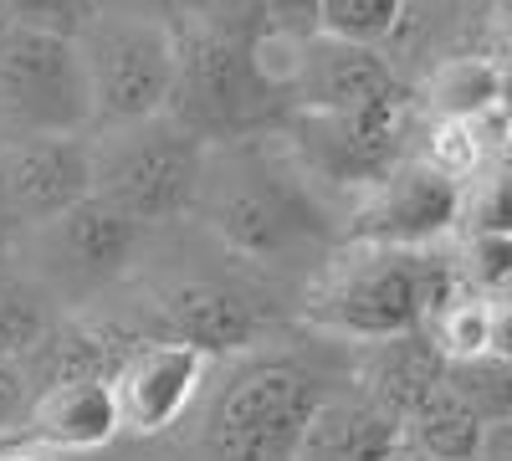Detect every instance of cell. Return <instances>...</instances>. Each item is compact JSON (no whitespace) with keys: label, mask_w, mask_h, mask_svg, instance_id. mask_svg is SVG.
<instances>
[{"label":"cell","mask_w":512,"mask_h":461,"mask_svg":"<svg viewBox=\"0 0 512 461\" xmlns=\"http://www.w3.org/2000/svg\"><path fill=\"white\" fill-rule=\"evenodd\" d=\"M6 11H11V26L21 31L82 41L98 21V0H6Z\"/></svg>","instance_id":"d4e9b609"},{"label":"cell","mask_w":512,"mask_h":461,"mask_svg":"<svg viewBox=\"0 0 512 461\" xmlns=\"http://www.w3.org/2000/svg\"><path fill=\"white\" fill-rule=\"evenodd\" d=\"M446 390L477 415L482 426L512 421V359L502 354H477V359H451Z\"/></svg>","instance_id":"ffe728a7"},{"label":"cell","mask_w":512,"mask_h":461,"mask_svg":"<svg viewBox=\"0 0 512 461\" xmlns=\"http://www.w3.org/2000/svg\"><path fill=\"white\" fill-rule=\"evenodd\" d=\"M0 461H62V451H52L36 436H11L6 446H0Z\"/></svg>","instance_id":"f546056e"},{"label":"cell","mask_w":512,"mask_h":461,"mask_svg":"<svg viewBox=\"0 0 512 461\" xmlns=\"http://www.w3.org/2000/svg\"><path fill=\"white\" fill-rule=\"evenodd\" d=\"M405 6L410 0H323V36L379 47L405 26Z\"/></svg>","instance_id":"603a6c76"},{"label":"cell","mask_w":512,"mask_h":461,"mask_svg":"<svg viewBox=\"0 0 512 461\" xmlns=\"http://www.w3.org/2000/svg\"><path fill=\"white\" fill-rule=\"evenodd\" d=\"M390 461H431V456H425V451H415V446H410V441H400V446H395V456H390Z\"/></svg>","instance_id":"d6a6232c"},{"label":"cell","mask_w":512,"mask_h":461,"mask_svg":"<svg viewBox=\"0 0 512 461\" xmlns=\"http://www.w3.org/2000/svg\"><path fill=\"white\" fill-rule=\"evenodd\" d=\"M123 431V405L113 380H67L41 390L31 415H26V436L47 441L52 451H98Z\"/></svg>","instance_id":"9a60e30c"},{"label":"cell","mask_w":512,"mask_h":461,"mask_svg":"<svg viewBox=\"0 0 512 461\" xmlns=\"http://www.w3.org/2000/svg\"><path fill=\"white\" fill-rule=\"evenodd\" d=\"M175 31L216 36V41H241V47H262L272 31L267 0H180Z\"/></svg>","instance_id":"7402d4cb"},{"label":"cell","mask_w":512,"mask_h":461,"mask_svg":"<svg viewBox=\"0 0 512 461\" xmlns=\"http://www.w3.org/2000/svg\"><path fill=\"white\" fill-rule=\"evenodd\" d=\"M93 195H98V144L88 134L21 139L0 154V226L47 231Z\"/></svg>","instance_id":"9c48e42d"},{"label":"cell","mask_w":512,"mask_h":461,"mask_svg":"<svg viewBox=\"0 0 512 461\" xmlns=\"http://www.w3.org/2000/svg\"><path fill=\"white\" fill-rule=\"evenodd\" d=\"M400 441H405V426L395 415H384L374 400H364L359 390L323 395L297 461H390Z\"/></svg>","instance_id":"2e32d148"},{"label":"cell","mask_w":512,"mask_h":461,"mask_svg":"<svg viewBox=\"0 0 512 461\" xmlns=\"http://www.w3.org/2000/svg\"><path fill=\"white\" fill-rule=\"evenodd\" d=\"M159 318L169 328V339L195 344L200 354H241L267 333L272 308H262V298L236 282L190 277L159 298Z\"/></svg>","instance_id":"4fadbf2b"},{"label":"cell","mask_w":512,"mask_h":461,"mask_svg":"<svg viewBox=\"0 0 512 461\" xmlns=\"http://www.w3.org/2000/svg\"><path fill=\"white\" fill-rule=\"evenodd\" d=\"M482 461H512V421H502V426H487Z\"/></svg>","instance_id":"1f68e13d"},{"label":"cell","mask_w":512,"mask_h":461,"mask_svg":"<svg viewBox=\"0 0 512 461\" xmlns=\"http://www.w3.org/2000/svg\"><path fill=\"white\" fill-rule=\"evenodd\" d=\"M139 241H144V226L134 216H123L118 205H108L103 195L82 200L77 211H67L47 231H36V251L47 262V287L62 282L72 292H98L118 282L128 262H134Z\"/></svg>","instance_id":"8fae6325"},{"label":"cell","mask_w":512,"mask_h":461,"mask_svg":"<svg viewBox=\"0 0 512 461\" xmlns=\"http://www.w3.org/2000/svg\"><path fill=\"white\" fill-rule=\"evenodd\" d=\"M502 93H507V77L482 57H456L431 77V103L441 123H477L492 108H502Z\"/></svg>","instance_id":"d6986e66"},{"label":"cell","mask_w":512,"mask_h":461,"mask_svg":"<svg viewBox=\"0 0 512 461\" xmlns=\"http://www.w3.org/2000/svg\"><path fill=\"white\" fill-rule=\"evenodd\" d=\"M461 205H466V185L456 175H446L436 159L410 154L374 190H364L354 200L349 241L431 251L446 231L461 226Z\"/></svg>","instance_id":"ba28073f"},{"label":"cell","mask_w":512,"mask_h":461,"mask_svg":"<svg viewBox=\"0 0 512 461\" xmlns=\"http://www.w3.org/2000/svg\"><path fill=\"white\" fill-rule=\"evenodd\" d=\"M77 47H82V62H88V82H93V118L103 129H134V123L169 113L175 72H180L175 26L98 16Z\"/></svg>","instance_id":"52a82bcc"},{"label":"cell","mask_w":512,"mask_h":461,"mask_svg":"<svg viewBox=\"0 0 512 461\" xmlns=\"http://www.w3.org/2000/svg\"><path fill=\"white\" fill-rule=\"evenodd\" d=\"M175 41H180V72L169 118H180L210 149L287 134L297 113L303 41L267 36L262 47H241V41H216L195 31H175Z\"/></svg>","instance_id":"6da1fadb"},{"label":"cell","mask_w":512,"mask_h":461,"mask_svg":"<svg viewBox=\"0 0 512 461\" xmlns=\"http://www.w3.org/2000/svg\"><path fill=\"white\" fill-rule=\"evenodd\" d=\"M205 170L210 144L169 113L134 129H108V144H98V195L144 231L200 211Z\"/></svg>","instance_id":"277c9868"},{"label":"cell","mask_w":512,"mask_h":461,"mask_svg":"<svg viewBox=\"0 0 512 461\" xmlns=\"http://www.w3.org/2000/svg\"><path fill=\"white\" fill-rule=\"evenodd\" d=\"M200 216L246 262H282L333 241V221L313 195V175L267 139L210 149Z\"/></svg>","instance_id":"7a4b0ae2"},{"label":"cell","mask_w":512,"mask_h":461,"mask_svg":"<svg viewBox=\"0 0 512 461\" xmlns=\"http://www.w3.org/2000/svg\"><path fill=\"white\" fill-rule=\"evenodd\" d=\"M6 441H11V436H0V446H6Z\"/></svg>","instance_id":"74e56055"},{"label":"cell","mask_w":512,"mask_h":461,"mask_svg":"<svg viewBox=\"0 0 512 461\" xmlns=\"http://www.w3.org/2000/svg\"><path fill=\"white\" fill-rule=\"evenodd\" d=\"M405 441H410L415 451H425L431 461H482L487 426H482L451 390H436V395L405 421Z\"/></svg>","instance_id":"ac0fdd59"},{"label":"cell","mask_w":512,"mask_h":461,"mask_svg":"<svg viewBox=\"0 0 512 461\" xmlns=\"http://www.w3.org/2000/svg\"><path fill=\"white\" fill-rule=\"evenodd\" d=\"M446 369L451 359L420 328V333H400V339H384V344H364L354 380L364 400H374L384 415H395L405 426L436 390H446Z\"/></svg>","instance_id":"5bb4252c"},{"label":"cell","mask_w":512,"mask_h":461,"mask_svg":"<svg viewBox=\"0 0 512 461\" xmlns=\"http://www.w3.org/2000/svg\"><path fill=\"white\" fill-rule=\"evenodd\" d=\"M205 364L195 344L180 339H149L134 359L118 369V405H123V431L134 436H164L169 426H180V415L205 385Z\"/></svg>","instance_id":"7c38bea8"},{"label":"cell","mask_w":512,"mask_h":461,"mask_svg":"<svg viewBox=\"0 0 512 461\" xmlns=\"http://www.w3.org/2000/svg\"><path fill=\"white\" fill-rule=\"evenodd\" d=\"M497 303H512V282H507V287L497 292Z\"/></svg>","instance_id":"d590c367"},{"label":"cell","mask_w":512,"mask_h":461,"mask_svg":"<svg viewBox=\"0 0 512 461\" xmlns=\"http://www.w3.org/2000/svg\"><path fill=\"white\" fill-rule=\"evenodd\" d=\"M461 231L466 236H512V159L487 164L477 180H466Z\"/></svg>","instance_id":"cb8c5ba5"},{"label":"cell","mask_w":512,"mask_h":461,"mask_svg":"<svg viewBox=\"0 0 512 461\" xmlns=\"http://www.w3.org/2000/svg\"><path fill=\"white\" fill-rule=\"evenodd\" d=\"M456 287H466V277L436 246L415 251L349 241V251H338V262H328L323 282L313 287L308 318L344 339L384 344L400 333H420Z\"/></svg>","instance_id":"3957f363"},{"label":"cell","mask_w":512,"mask_h":461,"mask_svg":"<svg viewBox=\"0 0 512 461\" xmlns=\"http://www.w3.org/2000/svg\"><path fill=\"white\" fill-rule=\"evenodd\" d=\"M36 405V385L21 359H0V436H26V415Z\"/></svg>","instance_id":"4316f807"},{"label":"cell","mask_w":512,"mask_h":461,"mask_svg":"<svg viewBox=\"0 0 512 461\" xmlns=\"http://www.w3.org/2000/svg\"><path fill=\"white\" fill-rule=\"evenodd\" d=\"M410 93L390 57L379 47L313 36L303 41L297 62V113H328V118H369V113H405Z\"/></svg>","instance_id":"30bf717a"},{"label":"cell","mask_w":512,"mask_h":461,"mask_svg":"<svg viewBox=\"0 0 512 461\" xmlns=\"http://www.w3.org/2000/svg\"><path fill=\"white\" fill-rule=\"evenodd\" d=\"M93 123V82L77 41L21 26L0 36V134L6 144L77 139Z\"/></svg>","instance_id":"5b68a950"},{"label":"cell","mask_w":512,"mask_h":461,"mask_svg":"<svg viewBox=\"0 0 512 461\" xmlns=\"http://www.w3.org/2000/svg\"><path fill=\"white\" fill-rule=\"evenodd\" d=\"M272 31L287 41H313L323 36V0H267Z\"/></svg>","instance_id":"83f0119b"},{"label":"cell","mask_w":512,"mask_h":461,"mask_svg":"<svg viewBox=\"0 0 512 461\" xmlns=\"http://www.w3.org/2000/svg\"><path fill=\"white\" fill-rule=\"evenodd\" d=\"M318 405V385L297 364L262 359L216 395L200 426V446L210 461H297Z\"/></svg>","instance_id":"8992f818"},{"label":"cell","mask_w":512,"mask_h":461,"mask_svg":"<svg viewBox=\"0 0 512 461\" xmlns=\"http://www.w3.org/2000/svg\"><path fill=\"white\" fill-rule=\"evenodd\" d=\"M425 333H431V344L446 359H477V354H487V344H492V298L477 292V287H456L451 298L431 313Z\"/></svg>","instance_id":"44dd1931"},{"label":"cell","mask_w":512,"mask_h":461,"mask_svg":"<svg viewBox=\"0 0 512 461\" xmlns=\"http://www.w3.org/2000/svg\"><path fill=\"white\" fill-rule=\"evenodd\" d=\"M98 16H118V21H154V26H175V21H180V0H98Z\"/></svg>","instance_id":"f1b7e54d"},{"label":"cell","mask_w":512,"mask_h":461,"mask_svg":"<svg viewBox=\"0 0 512 461\" xmlns=\"http://www.w3.org/2000/svg\"><path fill=\"white\" fill-rule=\"evenodd\" d=\"M57 292L36 277H0V359H31L57 333Z\"/></svg>","instance_id":"e0dca14e"},{"label":"cell","mask_w":512,"mask_h":461,"mask_svg":"<svg viewBox=\"0 0 512 461\" xmlns=\"http://www.w3.org/2000/svg\"><path fill=\"white\" fill-rule=\"evenodd\" d=\"M11 31V11H6V0H0V36Z\"/></svg>","instance_id":"e575fe53"},{"label":"cell","mask_w":512,"mask_h":461,"mask_svg":"<svg viewBox=\"0 0 512 461\" xmlns=\"http://www.w3.org/2000/svg\"><path fill=\"white\" fill-rule=\"evenodd\" d=\"M502 118H507V129H512V72H507V93H502Z\"/></svg>","instance_id":"836d02e7"},{"label":"cell","mask_w":512,"mask_h":461,"mask_svg":"<svg viewBox=\"0 0 512 461\" xmlns=\"http://www.w3.org/2000/svg\"><path fill=\"white\" fill-rule=\"evenodd\" d=\"M0 154H6V134H0Z\"/></svg>","instance_id":"8d00e7d4"},{"label":"cell","mask_w":512,"mask_h":461,"mask_svg":"<svg viewBox=\"0 0 512 461\" xmlns=\"http://www.w3.org/2000/svg\"><path fill=\"white\" fill-rule=\"evenodd\" d=\"M456 267H461L466 287L497 298V292L512 282V236H466V251H461Z\"/></svg>","instance_id":"484cf974"},{"label":"cell","mask_w":512,"mask_h":461,"mask_svg":"<svg viewBox=\"0 0 512 461\" xmlns=\"http://www.w3.org/2000/svg\"><path fill=\"white\" fill-rule=\"evenodd\" d=\"M487 354L512 359V303H497V298H492V344H487Z\"/></svg>","instance_id":"4dcf8cb0"}]
</instances>
